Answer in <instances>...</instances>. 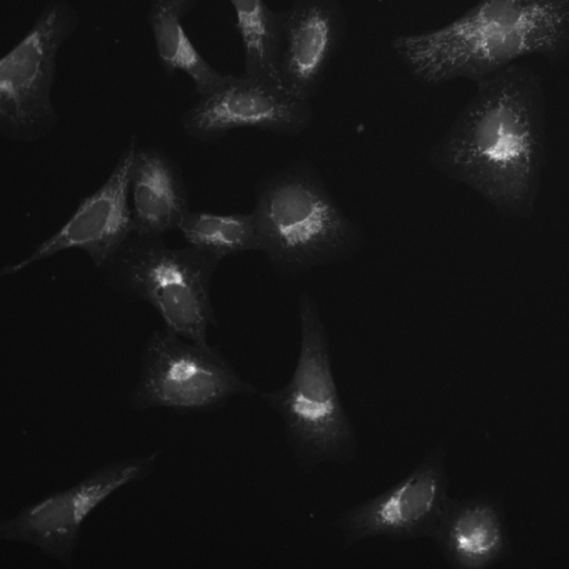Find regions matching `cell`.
I'll list each match as a JSON object with an SVG mask.
<instances>
[{"instance_id": "cell-12", "label": "cell", "mask_w": 569, "mask_h": 569, "mask_svg": "<svg viewBox=\"0 0 569 569\" xmlns=\"http://www.w3.org/2000/svg\"><path fill=\"white\" fill-rule=\"evenodd\" d=\"M346 36L347 19L338 0H295L283 11L281 86L295 97L311 101L321 90L326 71Z\"/></svg>"}, {"instance_id": "cell-7", "label": "cell", "mask_w": 569, "mask_h": 569, "mask_svg": "<svg viewBox=\"0 0 569 569\" xmlns=\"http://www.w3.org/2000/svg\"><path fill=\"white\" fill-rule=\"evenodd\" d=\"M81 19L64 0L44 4L26 34L0 61V133L13 141L46 137L59 117L51 100L57 58Z\"/></svg>"}, {"instance_id": "cell-6", "label": "cell", "mask_w": 569, "mask_h": 569, "mask_svg": "<svg viewBox=\"0 0 569 569\" xmlns=\"http://www.w3.org/2000/svg\"><path fill=\"white\" fill-rule=\"evenodd\" d=\"M258 389L244 380L218 346L153 330L141 352L139 375L128 398L134 410L168 409L179 415L211 412Z\"/></svg>"}, {"instance_id": "cell-9", "label": "cell", "mask_w": 569, "mask_h": 569, "mask_svg": "<svg viewBox=\"0 0 569 569\" xmlns=\"http://www.w3.org/2000/svg\"><path fill=\"white\" fill-rule=\"evenodd\" d=\"M448 486L446 452L437 447L398 482L339 515L336 527L347 547L375 537L431 538L450 499Z\"/></svg>"}, {"instance_id": "cell-4", "label": "cell", "mask_w": 569, "mask_h": 569, "mask_svg": "<svg viewBox=\"0 0 569 569\" xmlns=\"http://www.w3.org/2000/svg\"><path fill=\"white\" fill-rule=\"evenodd\" d=\"M298 315L301 339L295 370L262 398L282 419L296 463L309 472L325 462H350L357 440L333 377L325 322L309 293L299 297Z\"/></svg>"}, {"instance_id": "cell-15", "label": "cell", "mask_w": 569, "mask_h": 569, "mask_svg": "<svg viewBox=\"0 0 569 569\" xmlns=\"http://www.w3.org/2000/svg\"><path fill=\"white\" fill-rule=\"evenodd\" d=\"M181 20L168 0H151L147 22L166 78L172 79L178 71L186 73L193 82L194 93L200 97L221 86L227 74L200 53Z\"/></svg>"}, {"instance_id": "cell-5", "label": "cell", "mask_w": 569, "mask_h": 569, "mask_svg": "<svg viewBox=\"0 0 569 569\" xmlns=\"http://www.w3.org/2000/svg\"><path fill=\"white\" fill-rule=\"evenodd\" d=\"M218 264L190 246L174 249L163 237L133 232L101 272L114 291L150 305L166 329L207 343L217 326L210 287Z\"/></svg>"}, {"instance_id": "cell-17", "label": "cell", "mask_w": 569, "mask_h": 569, "mask_svg": "<svg viewBox=\"0 0 569 569\" xmlns=\"http://www.w3.org/2000/svg\"><path fill=\"white\" fill-rule=\"evenodd\" d=\"M179 231L190 247L218 262L229 256L259 251L258 232L251 212L220 214L190 210Z\"/></svg>"}, {"instance_id": "cell-3", "label": "cell", "mask_w": 569, "mask_h": 569, "mask_svg": "<svg viewBox=\"0 0 569 569\" xmlns=\"http://www.w3.org/2000/svg\"><path fill=\"white\" fill-rule=\"evenodd\" d=\"M251 213L259 251L282 276L346 260L365 243L360 226L342 211L308 161L263 177Z\"/></svg>"}, {"instance_id": "cell-18", "label": "cell", "mask_w": 569, "mask_h": 569, "mask_svg": "<svg viewBox=\"0 0 569 569\" xmlns=\"http://www.w3.org/2000/svg\"><path fill=\"white\" fill-rule=\"evenodd\" d=\"M181 18L187 17L197 6L198 0H168Z\"/></svg>"}, {"instance_id": "cell-2", "label": "cell", "mask_w": 569, "mask_h": 569, "mask_svg": "<svg viewBox=\"0 0 569 569\" xmlns=\"http://www.w3.org/2000/svg\"><path fill=\"white\" fill-rule=\"evenodd\" d=\"M391 49L426 87L478 84L525 56H569V0H478L442 27L396 36Z\"/></svg>"}, {"instance_id": "cell-10", "label": "cell", "mask_w": 569, "mask_h": 569, "mask_svg": "<svg viewBox=\"0 0 569 569\" xmlns=\"http://www.w3.org/2000/svg\"><path fill=\"white\" fill-rule=\"evenodd\" d=\"M312 121L310 101L278 84L244 74H227L221 86L200 96L183 113L181 127L188 137L211 143L243 128L296 137Z\"/></svg>"}, {"instance_id": "cell-11", "label": "cell", "mask_w": 569, "mask_h": 569, "mask_svg": "<svg viewBox=\"0 0 569 569\" xmlns=\"http://www.w3.org/2000/svg\"><path fill=\"white\" fill-rule=\"evenodd\" d=\"M133 136L103 183L83 197L70 218L23 259L4 266L1 277L17 274L31 264L68 249L82 250L102 271L134 232L129 206L131 169L137 150Z\"/></svg>"}, {"instance_id": "cell-14", "label": "cell", "mask_w": 569, "mask_h": 569, "mask_svg": "<svg viewBox=\"0 0 569 569\" xmlns=\"http://www.w3.org/2000/svg\"><path fill=\"white\" fill-rule=\"evenodd\" d=\"M130 193L137 233L163 237L179 230L190 211L181 167L167 151L157 147L137 148Z\"/></svg>"}, {"instance_id": "cell-8", "label": "cell", "mask_w": 569, "mask_h": 569, "mask_svg": "<svg viewBox=\"0 0 569 569\" xmlns=\"http://www.w3.org/2000/svg\"><path fill=\"white\" fill-rule=\"evenodd\" d=\"M159 451L104 463L77 483L27 505L0 523V538L30 545L70 563L80 531L91 512L116 491L144 480L154 469Z\"/></svg>"}, {"instance_id": "cell-13", "label": "cell", "mask_w": 569, "mask_h": 569, "mask_svg": "<svg viewBox=\"0 0 569 569\" xmlns=\"http://www.w3.org/2000/svg\"><path fill=\"white\" fill-rule=\"evenodd\" d=\"M431 539L455 569H485L510 551L502 506L489 496L450 498Z\"/></svg>"}, {"instance_id": "cell-1", "label": "cell", "mask_w": 569, "mask_h": 569, "mask_svg": "<svg viewBox=\"0 0 569 569\" xmlns=\"http://www.w3.org/2000/svg\"><path fill=\"white\" fill-rule=\"evenodd\" d=\"M546 104L541 78L512 64L477 84L430 164L479 193L502 216L533 211L545 159Z\"/></svg>"}, {"instance_id": "cell-16", "label": "cell", "mask_w": 569, "mask_h": 569, "mask_svg": "<svg viewBox=\"0 0 569 569\" xmlns=\"http://www.w3.org/2000/svg\"><path fill=\"white\" fill-rule=\"evenodd\" d=\"M228 1L234 11V27L243 49L242 74L281 86L283 11L271 9L264 0Z\"/></svg>"}]
</instances>
